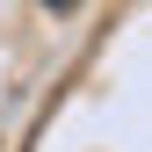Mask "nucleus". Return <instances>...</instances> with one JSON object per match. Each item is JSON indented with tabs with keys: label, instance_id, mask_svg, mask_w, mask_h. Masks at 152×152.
<instances>
[{
	"label": "nucleus",
	"instance_id": "1",
	"mask_svg": "<svg viewBox=\"0 0 152 152\" xmlns=\"http://www.w3.org/2000/svg\"><path fill=\"white\" fill-rule=\"evenodd\" d=\"M44 7H58V15H65V7H80V0H44Z\"/></svg>",
	"mask_w": 152,
	"mask_h": 152
}]
</instances>
